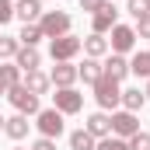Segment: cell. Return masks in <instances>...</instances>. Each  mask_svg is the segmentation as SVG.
<instances>
[{"label": "cell", "instance_id": "obj_1", "mask_svg": "<svg viewBox=\"0 0 150 150\" xmlns=\"http://www.w3.org/2000/svg\"><path fill=\"white\" fill-rule=\"evenodd\" d=\"M91 87H94V98H98L101 112H108V108H115V105H122V87H119V80H112L108 74H101Z\"/></svg>", "mask_w": 150, "mask_h": 150}, {"label": "cell", "instance_id": "obj_2", "mask_svg": "<svg viewBox=\"0 0 150 150\" xmlns=\"http://www.w3.org/2000/svg\"><path fill=\"white\" fill-rule=\"evenodd\" d=\"M7 101L18 108V115H38V112H42V105H38V94H32L25 84H14V87L7 91Z\"/></svg>", "mask_w": 150, "mask_h": 150}, {"label": "cell", "instance_id": "obj_3", "mask_svg": "<svg viewBox=\"0 0 150 150\" xmlns=\"http://www.w3.org/2000/svg\"><path fill=\"white\" fill-rule=\"evenodd\" d=\"M38 28H42L45 38H63V35H70V14H63V11H45V14L38 18Z\"/></svg>", "mask_w": 150, "mask_h": 150}, {"label": "cell", "instance_id": "obj_4", "mask_svg": "<svg viewBox=\"0 0 150 150\" xmlns=\"http://www.w3.org/2000/svg\"><path fill=\"white\" fill-rule=\"evenodd\" d=\"M84 45H80V38L77 35H63V38H49V56L56 59V63H70L77 52H80Z\"/></svg>", "mask_w": 150, "mask_h": 150}, {"label": "cell", "instance_id": "obj_5", "mask_svg": "<svg viewBox=\"0 0 150 150\" xmlns=\"http://www.w3.org/2000/svg\"><path fill=\"white\" fill-rule=\"evenodd\" d=\"M52 108L63 115H77L84 108V94L74 91V87H56V94H52Z\"/></svg>", "mask_w": 150, "mask_h": 150}, {"label": "cell", "instance_id": "obj_6", "mask_svg": "<svg viewBox=\"0 0 150 150\" xmlns=\"http://www.w3.org/2000/svg\"><path fill=\"white\" fill-rule=\"evenodd\" d=\"M35 126L42 136H49V140H56V136H63V112H56V108H42L35 115Z\"/></svg>", "mask_w": 150, "mask_h": 150}, {"label": "cell", "instance_id": "obj_7", "mask_svg": "<svg viewBox=\"0 0 150 150\" xmlns=\"http://www.w3.org/2000/svg\"><path fill=\"white\" fill-rule=\"evenodd\" d=\"M115 25H119V11H115L112 0H105V4H101V11H94V14H91V28H94V35H105V32H112Z\"/></svg>", "mask_w": 150, "mask_h": 150}, {"label": "cell", "instance_id": "obj_8", "mask_svg": "<svg viewBox=\"0 0 150 150\" xmlns=\"http://www.w3.org/2000/svg\"><path fill=\"white\" fill-rule=\"evenodd\" d=\"M140 133V122H136V112H112V136L119 140H129Z\"/></svg>", "mask_w": 150, "mask_h": 150}, {"label": "cell", "instance_id": "obj_9", "mask_svg": "<svg viewBox=\"0 0 150 150\" xmlns=\"http://www.w3.org/2000/svg\"><path fill=\"white\" fill-rule=\"evenodd\" d=\"M133 45H136V32H133L129 25H115V28H112V42H108V49H112V52H119V56H126Z\"/></svg>", "mask_w": 150, "mask_h": 150}, {"label": "cell", "instance_id": "obj_10", "mask_svg": "<svg viewBox=\"0 0 150 150\" xmlns=\"http://www.w3.org/2000/svg\"><path fill=\"white\" fill-rule=\"evenodd\" d=\"M42 14V0H14V18H21L25 25H38Z\"/></svg>", "mask_w": 150, "mask_h": 150}, {"label": "cell", "instance_id": "obj_11", "mask_svg": "<svg viewBox=\"0 0 150 150\" xmlns=\"http://www.w3.org/2000/svg\"><path fill=\"white\" fill-rule=\"evenodd\" d=\"M94 140H105V136H112V115H105V112H94V115H87V126H84Z\"/></svg>", "mask_w": 150, "mask_h": 150}, {"label": "cell", "instance_id": "obj_12", "mask_svg": "<svg viewBox=\"0 0 150 150\" xmlns=\"http://www.w3.org/2000/svg\"><path fill=\"white\" fill-rule=\"evenodd\" d=\"M14 67H18L21 74L38 70V67H42V56H38V49H35V45H21V49H18V56H14Z\"/></svg>", "mask_w": 150, "mask_h": 150}, {"label": "cell", "instance_id": "obj_13", "mask_svg": "<svg viewBox=\"0 0 150 150\" xmlns=\"http://www.w3.org/2000/svg\"><path fill=\"white\" fill-rule=\"evenodd\" d=\"M49 80H52L56 87H74L77 67H74V63H56V67H52V74H49Z\"/></svg>", "mask_w": 150, "mask_h": 150}, {"label": "cell", "instance_id": "obj_14", "mask_svg": "<svg viewBox=\"0 0 150 150\" xmlns=\"http://www.w3.org/2000/svg\"><path fill=\"white\" fill-rule=\"evenodd\" d=\"M101 67H105V74L112 77V80H126V77H129V59H126V56H119V52H112Z\"/></svg>", "mask_w": 150, "mask_h": 150}, {"label": "cell", "instance_id": "obj_15", "mask_svg": "<svg viewBox=\"0 0 150 150\" xmlns=\"http://www.w3.org/2000/svg\"><path fill=\"white\" fill-rule=\"evenodd\" d=\"M80 45H84V52H87L91 59H101V56L108 52V38H105V35H94V32H91L87 38H80Z\"/></svg>", "mask_w": 150, "mask_h": 150}, {"label": "cell", "instance_id": "obj_16", "mask_svg": "<svg viewBox=\"0 0 150 150\" xmlns=\"http://www.w3.org/2000/svg\"><path fill=\"white\" fill-rule=\"evenodd\" d=\"M28 126H32L28 115H11V119L4 122V133H7L11 140H25V136H28Z\"/></svg>", "mask_w": 150, "mask_h": 150}, {"label": "cell", "instance_id": "obj_17", "mask_svg": "<svg viewBox=\"0 0 150 150\" xmlns=\"http://www.w3.org/2000/svg\"><path fill=\"white\" fill-rule=\"evenodd\" d=\"M101 74H105V67H101L98 59H91V56H87V59H84V63L77 67V77H80L84 84H94V80H98Z\"/></svg>", "mask_w": 150, "mask_h": 150}, {"label": "cell", "instance_id": "obj_18", "mask_svg": "<svg viewBox=\"0 0 150 150\" xmlns=\"http://www.w3.org/2000/svg\"><path fill=\"white\" fill-rule=\"evenodd\" d=\"M49 84H52V80L42 74V70H28V74H25V87H28L32 94H45V91H49Z\"/></svg>", "mask_w": 150, "mask_h": 150}, {"label": "cell", "instance_id": "obj_19", "mask_svg": "<svg viewBox=\"0 0 150 150\" xmlns=\"http://www.w3.org/2000/svg\"><path fill=\"white\" fill-rule=\"evenodd\" d=\"M122 105H126V112H140V108L147 105V94H143L140 87H126V91H122Z\"/></svg>", "mask_w": 150, "mask_h": 150}, {"label": "cell", "instance_id": "obj_20", "mask_svg": "<svg viewBox=\"0 0 150 150\" xmlns=\"http://www.w3.org/2000/svg\"><path fill=\"white\" fill-rule=\"evenodd\" d=\"M14 84H21V70H18V67H4V63H0V94H7Z\"/></svg>", "mask_w": 150, "mask_h": 150}, {"label": "cell", "instance_id": "obj_21", "mask_svg": "<svg viewBox=\"0 0 150 150\" xmlns=\"http://www.w3.org/2000/svg\"><path fill=\"white\" fill-rule=\"evenodd\" d=\"M98 147V140L87 133V129H77V133H70V150H94Z\"/></svg>", "mask_w": 150, "mask_h": 150}, {"label": "cell", "instance_id": "obj_22", "mask_svg": "<svg viewBox=\"0 0 150 150\" xmlns=\"http://www.w3.org/2000/svg\"><path fill=\"white\" fill-rule=\"evenodd\" d=\"M129 74L147 77V80H150V52H136V56L129 59Z\"/></svg>", "mask_w": 150, "mask_h": 150}, {"label": "cell", "instance_id": "obj_23", "mask_svg": "<svg viewBox=\"0 0 150 150\" xmlns=\"http://www.w3.org/2000/svg\"><path fill=\"white\" fill-rule=\"evenodd\" d=\"M18 49H21L18 35H0V59H14Z\"/></svg>", "mask_w": 150, "mask_h": 150}, {"label": "cell", "instance_id": "obj_24", "mask_svg": "<svg viewBox=\"0 0 150 150\" xmlns=\"http://www.w3.org/2000/svg\"><path fill=\"white\" fill-rule=\"evenodd\" d=\"M42 28H38V25H25V28H21V35H18V42H21V45H38V42H42Z\"/></svg>", "mask_w": 150, "mask_h": 150}, {"label": "cell", "instance_id": "obj_25", "mask_svg": "<svg viewBox=\"0 0 150 150\" xmlns=\"http://www.w3.org/2000/svg\"><path fill=\"white\" fill-rule=\"evenodd\" d=\"M94 150H129L126 140H119V136H105V140H98V147Z\"/></svg>", "mask_w": 150, "mask_h": 150}, {"label": "cell", "instance_id": "obj_26", "mask_svg": "<svg viewBox=\"0 0 150 150\" xmlns=\"http://www.w3.org/2000/svg\"><path fill=\"white\" fill-rule=\"evenodd\" d=\"M126 4H129V14H133L136 21L150 14V0H126Z\"/></svg>", "mask_w": 150, "mask_h": 150}, {"label": "cell", "instance_id": "obj_27", "mask_svg": "<svg viewBox=\"0 0 150 150\" xmlns=\"http://www.w3.org/2000/svg\"><path fill=\"white\" fill-rule=\"evenodd\" d=\"M126 143H129V150H150V133H136V136H129Z\"/></svg>", "mask_w": 150, "mask_h": 150}, {"label": "cell", "instance_id": "obj_28", "mask_svg": "<svg viewBox=\"0 0 150 150\" xmlns=\"http://www.w3.org/2000/svg\"><path fill=\"white\" fill-rule=\"evenodd\" d=\"M14 21V0H0V28Z\"/></svg>", "mask_w": 150, "mask_h": 150}, {"label": "cell", "instance_id": "obj_29", "mask_svg": "<svg viewBox=\"0 0 150 150\" xmlns=\"http://www.w3.org/2000/svg\"><path fill=\"white\" fill-rule=\"evenodd\" d=\"M133 32H136L140 38H150V14H147V18H140V21H136V28H133Z\"/></svg>", "mask_w": 150, "mask_h": 150}, {"label": "cell", "instance_id": "obj_30", "mask_svg": "<svg viewBox=\"0 0 150 150\" xmlns=\"http://www.w3.org/2000/svg\"><path fill=\"white\" fill-rule=\"evenodd\" d=\"M28 150H56V143H52L49 136H42V140H35V143H32Z\"/></svg>", "mask_w": 150, "mask_h": 150}, {"label": "cell", "instance_id": "obj_31", "mask_svg": "<svg viewBox=\"0 0 150 150\" xmlns=\"http://www.w3.org/2000/svg\"><path fill=\"white\" fill-rule=\"evenodd\" d=\"M101 4H105V0H80V11L94 14V11H101Z\"/></svg>", "mask_w": 150, "mask_h": 150}, {"label": "cell", "instance_id": "obj_32", "mask_svg": "<svg viewBox=\"0 0 150 150\" xmlns=\"http://www.w3.org/2000/svg\"><path fill=\"white\" fill-rule=\"evenodd\" d=\"M143 94H147V101H150V80H147V91H143Z\"/></svg>", "mask_w": 150, "mask_h": 150}, {"label": "cell", "instance_id": "obj_33", "mask_svg": "<svg viewBox=\"0 0 150 150\" xmlns=\"http://www.w3.org/2000/svg\"><path fill=\"white\" fill-rule=\"evenodd\" d=\"M4 122H7V119H4V115H0V133H4Z\"/></svg>", "mask_w": 150, "mask_h": 150}, {"label": "cell", "instance_id": "obj_34", "mask_svg": "<svg viewBox=\"0 0 150 150\" xmlns=\"http://www.w3.org/2000/svg\"><path fill=\"white\" fill-rule=\"evenodd\" d=\"M14 150H28V147H14Z\"/></svg>", "mask_w": 150, "mask_h": 150}]
</instances>
